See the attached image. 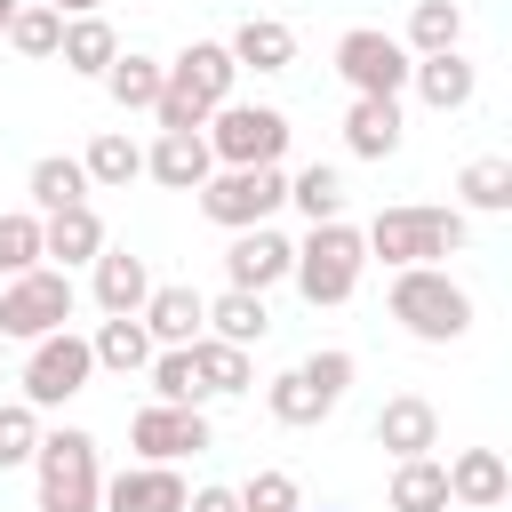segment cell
I'll use <instances>...</instances> for the list:
<instances>
[{
	"mask_svg": "<svg viewBox=\"0 0 512 512\" xmlns=\"http://www.w3.org/2000/svg\"><path fill=\"white\" fill-rule=\"evenodd\" d=\"M384 304H392V320H400L416 344H456V336L472 328V296H464L440 264H400Z\"/></svg>",
	"mask_w": 512,
	"mask_h": 512,
	"instance_id": "1",
	"label": "cell"
},
{
	"mask_svg": "<svg viewBox=\"0 0 512 512\" xmlns=\"http://www.w3.org/2000/svg\"><path fill=\"white\" fill-rule=\"evenodd\" d=\"M360 264H368V240H360V224L328 216V224H312V232L296 240V256H288V280L304 288V304H344V296L360 288Z\"/></svg>",
	"mask_w": 512,
	"mask_h": 512,
	"instance_id": "2",
	"label": "cell"
},
{
	"mask_svg": "<svg viewBox=\"0 0 512 512\" xmlns=\"http://www.w3.org/2000/svg\"><path fill=\"white\" fill-rule=\"evenodd\" d=\"M32 480H40V512H96L104 504V464L88 432H40L32 448Z\"/></svg>",
	"mask_w": 512,
	"mask_h": 512,
	"instance_id": "3",
	"label": "cell"
},
{
	"mask_svg": "<svg viewBox=\"0 0 512 512\" xmlns=\"http://www.w3.org/2000/svg\"><path fill=\"white\" fill-rule=\"evenodd\" d=\"M344 392H352V352H344V344H328V352H312V360H296L288 376H272V392H264V408H272V424H288V432H304V424H320V416H336V408H344Z\"/></svg>",
	"mask_w": 512,
	"mask_h": 512,
	"instance_id": "4",
	"label": "cell"
},
{
	"mask_svg": "<svg viewBox=\"0 0 512 512\" xmlns=\"http://www.w3.org/2000/svg\"><path fill=\"white\" fill-rule=\"evenodd\" d=\"M360 240H368V256H384L392 272H400V264H440V256L464 248V208H384Z\"/></svg>",
	"mask_w": 512,
	"mask_h": 512,
	"instance_id": "5",
	"label": "cell"
},
{
	"mask_svg": "<svg viewBox=\"0 0 512 512\" xmlns=\"http://www.w3.org/2000/svg\"><path fill=\"white\" fill-rule=\"evenodd\" d=\"M208 152L224 160V168H264V160H280L288 152V112H272V104H216L208 112Z\"/></svg>",
	"mask_w": 512,
	"mask_h": 512,
	"instance_id": "6",
	"label": "cell"
},
{
	"mask_svg": "<svg viewBox=\"0 0 512 512\" xmlns=\"http://www.w3.org/2000/svg\"><path fill=\"white\" fill-rule=\"evenodd\" d=\"M288 200V168L264 160V168H224L200 184V216L224 224V232H248V224H272V208Z\"/></svg>",
	"mask_w": 512,
	"mask_h": 512,
	"instance_id": "7",
	"label": "cell"
},
{
	"mask_svg": "<svg viewBox=\"0 0 512 512\" xmlns=\"http://www.w3.org/2000/svg\"><path fill=\"white\" fill-rule=\"evenodd\" d=\"M72 320V272L56 264H32V272H16L8 288H0V336L8 344H32V336H56Z\"/></svg>",
	"mask_w": 512,
	"mask_h": 512,
	"instance_id": "8",
	"label": "cell"
},
{
	"mask_svg": "<svg viewBox=\"0 0 512 512\" xmlns=\"http://www.w3.org/2000/svg\"><path fill=\"white\" fill-rule=\"evenodd\" d=\"M88 376H96L88 336H72V328L32 336V360H24V400H32V408H64L72 392H88Z\"/></svg>",
	"mask_w": 512,
	"mask_h": 512,
	"instance_id": "9",
	"label": "cell"
},
{
	"mask_svg": "<svg viewBox=\"0 0 512 512\" xmlns=\"http://www.w3.org/2000/svg\"><path fill=\"white\" fill-rule=\"evenodd\" d=\"M408 48L392 40V32H376V24H352L344 40H336V72L352 80V96H400L408 88Z\"/></svg>",
	"mask_w": 512,
	"mask_h": 512,
	"instance_id": "10",
	"label": "cell"
},
{
	"mask_svg": "<svg viewBox=\"0 0 512 512\" xmlns=\"http://www.w3.org/2000/svg\"><path fill=\"white\" fill-rule=\"evenodd\" d=\"M128 448L144 464H184V456L208 448V416L200 408H176V400H152V408L128 416Z\"/></svg>",
	"mask_w": 512,
	"mask_h": 512,
	"instance_id": "11",
	"label": "cell"
},
{
	"mask_svg": "<svg viewBox=\"0 0 512 512\" xmlns=\"http://www.w3.org/2000/svg\"><path fill=\"white\" fill-rule=\"evenodd\" d=\"M288 256H296V240H280L272 224H248V232H232V248H224V288H272V280H288Z\"/></svg>",
	"mask_w": 512,
	"mask_h": 512,
	"instance_id": "12",
	"label": "cell"
},
{
	"mask_svg": "<svg viewBox=\"0 0 512 512\" xmlns=\"http://www.w3.org/2000/svg\"><path fill=\"white\" fill-rule=\"evenodd\" d=\"M144 176L168 184V192H200V184L216 176V152H208L200 128H160V144L144 152Z\"/></svg>",
	"mask_w": 512,
	"mask_h": 512,
	"instance_id": "13",
	"label": "cell"
},
{
	"mask_svg": "<svg viewBox=\"0 0 512 512\" xmlns=\"http://www.w3.org/2000/svg\"><path fill=\"white\" fill-rule=\"evenodd\" d=\"M376 448H392V464H400V456H432V448H440V408H432L424 392L384 400V408H376Z\"/></svg>",
	"mask_w": 512,
	"mask_h": 512,
	"instance_id": "14",
	"label": "cell"
},
{
	"mask_svg": "<svg viewBox=\"0 0 512 512\" xmlns=\"http://www.w3.org/2000/svg\"><path fill=\"white\" fill-rule=\"evenodd\" d=\"M408 80H416V96H424L432 112H464V104L480 96V64H472L464 48H440V56H416V64H408Z\"/></svg>",
	"mask_w": 512,
	"mask_h": 512,
	"instance_id": "15",
	"label": "cell"
},
{
	"mask_svg": "<svg viewBox=\"0 0 512 512\" xmlns=\"http://www.w3.org/2000/svg\"><path fill=\"white\" fill-rule=\"evenodd\" d=\"M136 320H144V336H152V344H192V336L208 328V296H200V288H184V280H160V288L144 296V312H136Z\"/></svg>",
	"mask_w": 512,
	"mask_h": 512,
	"instance_id": "16",
	"label": "cell"
},
{
	"mask_svg": "<svg viewBox=\"0 0 512 512\" xmlns=\"http://www.w3.org/2000/svg\"><path fill=\"white\" fill-rule=\"evenodd\" d=\"M184 472L176 464H128L120 480H104V504L112 512H184Z\"/></svg>",
	"mask_w": 512,
	"mask_h": 512,
	"instance_id": "17",
	"label": "cell"
},
{
	"mask_svg": "<svg viewBox=\"0 0 512 512\" xmlns=\"http://www.w3.org/2000/svg\"><path fill=\"white\" fill-rule=\"evenodd\" d=\"M168 80H176V88H192V96L216 112V104H232L240 64H232V48H224V40H192L184 56H168Z\"/></svg>",
	"mask_w": 512,
	"mask_h": 512,
	"instance_id": "18",
	"label": "cell"
},
{
	"mask_svg": "<svg viewBox=\"0 0 512 512\" xmlns=\"http://www.w3.org/2000/svg\"><path fill=\"white\" fill-rule=\"evenodd\" d=\"M96 248H104V216H96L88 200L40 216V256H56L64 272H72V264H96Z\"/></svg>",
	"mask_w": 512,
	"mask_h": 512,
	"instance_id": "19",
	"label": "cell"
},
{
	"mask_svg": "<svg viewBox=\"0 0 512 512\" xmlns=\"http://www.w3.org/2000/svg\"><path fill=\"white\" fill-rule=\"evenodd\" d=\"M344 144H352V160H392L400 152V96H352Z\"/></svg>",
	"mask_w": 512,
	"mask_h": 512,
	"instance_id": "20",
	"label": "cell"
},
{
	"mask_svg": "<svg viewBox=\"0 0 512 512\" xmlns=\"http://www.w3.org/2000/svg\"><path fill=\"white\" fill-rule=\"evenodd\" d=\"M504 496H512V472H504V456H496V448H464V456L448 464V504L496 512Z\"/></svg>",
	"mask_w": 512,
	"mask_h": 512,
	"instance_id": "21",
	"label": "cell"
},
{
	"mask_svg": "<svg viewBox=\"0 0 512 512\" xmlns=\"http://www.w3.org/2000/svg\"><path fill=\"white\" fill-rule=\"evenodd\" d=\"M224 48H232L240 72H288V64H296V32H288L280 16H248Z\"/></svg>",
	"mask_w": 512,
	"mask_h": 512,
	"instance_id": "22",
	"label": "cell"
},
{
	"mask_svg": "<svg viewBox=\"0 0 512 512\" xmlns=\"http://www.w3.org/2000/svg\"><path fill=\"white\" fill-rule=\"evenodd\" d=\"M144 296H152V272H144V256H128V248H96V304L104 312H144Z\"/></svg>",
	"mask_w": 512,
	"mask_h": 512,
	"instance_id": "23",
	"label": "cell"
},
{
	"mask_svg": "<svg viewBox=\"0 0 512 512\" xmlns=\"http://www.w3.org/2000/svg\"><path fill=\"white\" fill-rule=\"evenodd\" d=\"M88 352H96V368H112V376H136V368H144L160 344L144 336V320H136V312H104V328L88 336Z\"/></svg>",
	"mask_w": 512,
	"mask_h": 512,
	"instance_id": "24",
	"label": "cell"
},
{
	"mask_svg": "<svg viewBox=\"0 0 512 512\" xmlns=\"http://www.w3.org/2000/svg\"><path fill=\"white\" fill-rule=\"evenodd\" d=\"M56 56H64V72H88V80H104V64L120 56V32H112L104 16H64V40H56Z\"/></svg>",
	"mask_w": 512,
	"mask_h": 512,
	"instance_id": "25",
	"label": "cell"
},
{
	"mask_svg": "<svg viewBox=\"0 0 512 512\" xmlns=\"http://www.w3.org/2000/svg\"><path fill=\"white\" fill-rule=\"evenodd\" d=\"M160 80H168V64H160V56H144V48H120V56L104 64V88H112V104H120V112H152Z\"/></svg>",
	"mask_w": 512,
	"mask_h": 512,
	"instance_id": "26",
	"label": "cell"
},
{
	"mask_svg": "<svg viewBox=\"0 0 512 512\" xmlns=\"http://www.w3.org/2000/svg\"><path fill=\"white\" fill-rule=\"evenodd\" d=\"M24 192H32V216H56V208H72V200H88V168H80L72 152H48V160H32V176H24Z\"/></svg>",
	"mask_w": 512,
	"mask_h": 512,
	"instance_id": "27",
	"label": "cell"
},
{
	"mask_svg": "<svg viewBox=\"0 0 512 512\" xmlns=\"http://www.w3.org/2000/svg\"><path fill=\"white\" fill-rule=\"evenodd\" d=\"M192 360H200V384H208V400H232V392H248V384H256V360H248V344L192 336Z\"/></svg>",
	"mask_w": 512,
	"mask_h": 512,
	"instance_id": "28",
	"label": "cell"
},
{
	"mask_svg": "<svg viewBox=\"0 0 512 512\" xmlns=\"http://www.w3.org/2000/svg\"><path fill=\"white\" fill-rule=\"evenodd\" d=\"M264 328H272L264 296H256V288H224V296L208 304V328H200V336H224V344H264Z\"/></svg>",
	"mask_w": 512,
	"mask_h": 512,
	"instance_id": "29",
	"label": "cell"
},
{
	"mask_svg": "<svg viewBox=\"0 0 512 512\" xmlns=\"http://www.w3.org/2000/svg\"><path fill=\"white\" fill-rule=\"evenodd\" d=\"M144 376H152V400H176V408H200V400H208L192 344H160V352L144 360Z\"/></svg>",
	"mask_w": 512,
	"mask_h": 512,
	"instance_id": "30",
	"label": "cell"
},
{
	"mask_svg": "<svg viewBox=\"0 0 512 512\" xmlns=\"http://www.w3.org/2000/svg\"><path fill=\"white\" fill-rule=\"evenodd\" d=\"M392 512H448V464L400 456L392 464Z\"/></svg>",
	"mask_w": 512,
	"mask_h": 512,
	"instance_id": "31",
	"label": "cell"
},
{
	"mask_svg": "<svg viewBox=\"0 0 512 512\" xmlns=\"http://www.w3.org/2000/svg\"><path fill=\"white\" fill-rule=\"evenodd\" d=\"M456 192H464V208H472V216H504V208H512V160H504V152L464 160Z\"/></svg>",
	"mask_w": 512,
	"mask_h": 512,
	"instance_id": "32",
	"label": "cell"
},
{
	"mask_svg": "<svg viewBox=\"0 0 512 512\" xmlns=\"http://www.w3.org/2000/svg\"><path fill=\"white\" fill-rule=\"evenodd\" d=\"M80 168H88V184H104V192H120V184H136L144 176V152H136V136H120V128H104L88 152H80Z\"/></svg>",
	"mask_w": 512,
	"mask_h": 512,
	"instance_id": "33",
	"label": "cell"
},
{
	"mask_svg": "<svg viewBox=\"0 0 512 512\" xmlns=\"http://www.w3.org/2000/svg\"><path fill=\"white\" fill-rule=\"evenodd\" d=\"M464 40V8L456 0H416V16H408V56H440V48H456Z\"/></svg>",
	"mask_w": 512,
	"mask_h": 512,
	"instance_id": "34",
	"label": "cell"
},
{
	"mask_svg": "<svg viewBox=\"0 0 512 512\" xmlns=\"http://www.w3.org/2000/svg\"><path fill=\"white\" fill-rule=\"evenodd\" d=\"M288 200H296L312 224H328V216H344V176H336L328 160H312V168H296V176H288Z\"/></svg>",
	"mask_w": 512,
	"mask_h": 512,
	"instance_id": "35",
	"label": "cell"
},
{
	"mask_svg": "<svg viewBox=\"0 0 512 512\" xmlns=\"http://www.w3.org/2000/svg\"><path fill=\"white\" fill-rule=\"evenodd\" d=\"M16 56H56V40H64V16L48 8V0H32V8H16L8 16V32H0Z\"/></svg>",
	"mask_w": 512,
	"mask_h": 512,
	"instance_id": "36",
	"label": "cell"
},
{
	"mask_svg": "<svg viewBox=\"0 0 512 512\" xmlns=\"http://www.w3.org/2000/svg\"><path fill=\"white\" fill-rule=\"evenodd\" d=\"M32 264H40V216L16 208V216H0V272L16 280V272H32Z\"/></svg>",
	"mask_w": 512,
	"mask_h": 512,
	"instance_id": "37",
	"label": "cell"
},
{
	"mask_svg": "<svg viewBox=\"0 0 512 512\" xmlns=\"http://www.w3.org/2000/svg\"><path fill=\"white\" fill-rule=\"evenodd\" d=\"M32 448H40V408L0 400V464H32Z\"/></svg>",
	"mask_w": 512,
	"mask_h": 512,
	"instance_id": "38",
	"label": "cell"
},
{
	"mask_svg": "<svg viewBox=\"0 0 512 512\" xmlns=\"http://www.w3.org/2000/svg\"><path fill=\"white\" fill-rule=\"evenodd\" d=\"M240 512H304V488H296V472H256V480L240 488Z\"/></svg>",
	"mask_w": 512,
	"mask_h": 512,
	"instance_id": "39",
	"label": "cell"
},
{
	"mask_svg": "<svg viewBox=\"0 0 512 512\" xmlns=\"http://www.w3.org/2000/svg\"><path fill=\"white\" fill-rule=\"evenodd\" d=\"M152 120H160V128H208V104H200L192 88L160 80V96H152Z\"/></svg>",
	"mask_w": 512,
	"mask_h": 512,
	"instance_id": "40",
	"label": "cell"
},
{
	"mask_svg": "<svg viewBox=\"0 0 512 512\" xmlns=\"http://www.w3.org/2000/svg\"><path fill=\"white\" fill-rule=\"evenodd\" d=\"M184 512H240V488H192Z\"/></svg>",
	"mask_w": 512,
	"mask_h": 512,
	"instance_id": "41",
	"label": "cell"
},
{
	"mask_svg": "<svg viewBox=\"0 0 512 512\" xmlns=\"http://www.w3.org/2000/svg\"><path fill=\"white\" fill-rule=\"evenodd\" d=\"M48 8H56V16H96L104 0H48Z\"/></svg>",
	"mask_w": 512,
	"mask_h": 512,
	"instance_id": "42",
	"label": "cell"
},
{
	"mask_svg": "<svg viewBox=\"0 0 512 512\" xmlns=\"http://www.w3.org/2000/svg\"><path fill=\"white\" fill-rule=\"evenodd\" d=\"M8 16H16V0H0V32H8Z\"/></svg>",
	"mask_w": 512,
	"mask_h": 512,
	"instance_id": "43",
	"label": "cell"
},
{
	"mask_svg": "<svg viewBox=\"0 0 512 512\" xmlns=\"http://www.w3.org/2000/svg\"><path fill=\"white\" fill-rule=\"evenodd\" d=\"M0 352H8V336H0Z\"/></svg>",
	"mask_w": 512,
	"mask_h": 512,
	"instance_id": "44",
	"label": "cell"
}]
</instances>
